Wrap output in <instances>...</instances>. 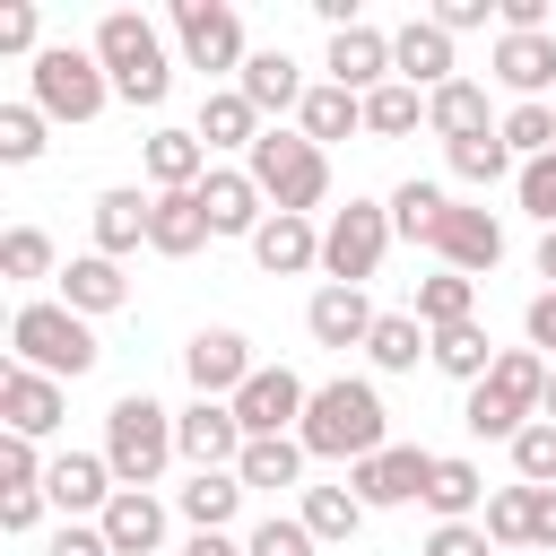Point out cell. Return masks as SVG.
I'll use <instances>...</instances> for the list:
<instances>
[{
	"label": "cell",
	"mask_w": 556,
	"mask_h": 556,
	"mask_svg": "<svg viewBox=\"0 0 556 556\" xmlns=\"http://www.w3.org/2000/svg\"><path fill=\"white\" fill-rule=\"evenodd\" d=\"M295 443H304L313 460H348V469H356V460H374V452L391 443V408H382V391L356 382V374L313 382V408H304Z\"/></svg>",
	"instance_id": "cell-1"
},
{
	"label": "cell",
	"mask_w": 556,
	"mask_h": 556,
	"mask_svg": "<svg viewBox=\"0 0 556 556\" xmlns=\"http://www.w3.org/2000/svg\"><path fill=\"white\" fill-rule=\"evenodd\" d=\"M96 330H87V313H70L61 295H35V304H17L9 313V365H26V374H52V382H78V374H96Z\"/></svg>",
	"instance_id": "cell-2"
},
{
	"label": "cell",
	"mask_w": 556,
	"mask_h": 556,
	"mask_svg": "<svg viewBox=\"0 0 556 556\" xmlns=\"http://www.w3.org/2000/svg\"><path fill=\"white\" fill-rule=\"evenodd\" d=\"M96 61H104V78H113L122 104H165V96H174L165 35H156L139 9H104V17H96Z\"/></svg>",
	"instance_id": "cell-3"
},
{
	"label": "cell",
	"mask_w": 556,
	"mask_h": 556,
	"mask_svg": "<svg viewBox=\"0 0 556 556\" xmlns=\"http://www.w3.org/2000/svg\"><path fill=\"white\" fill-rule=\"evenodd\" d=\"M243 174L261 182V200L278 208V217H313L321 208V191H330V156L304 139V130H261V148L243 156Z\"/></svg>",
	"instance_id": "cell-4"
},
{
	"label": "cell",
	"mask_w": 556,
	"mask_h": 556,
	"mask_svg": "<svg viewBox=\"0 0 556 556\" xmlns=\"http://www.w3.org/2000/svg\"><path fill=\"white\" fill-rule=\"evenodd\" d=\"M539 408H547V356H539V348H504V356H495V374L469 391L460 426H469V434H495V443H513V434H521Z\"/></svg>",
	"instance_id": "cell-5"
},
{
	"label": "cell",
	"mask_w": 556,
	"mask_h": 556,
	"mask_svg": "<svg viewBox=\"0 0 556 556\" xmlns=\"http://www.w3.org/2000/svg\"><path fill=\"white\" fill-rule=\"evenodd\" d=\"M26 87H35V113L43 122H96L113 104V78H104L96 43H43L26 61Z\"/></svg>",
	"instance_id": "cell-6"
},
{
	"label": "cell",
	"mask_w": 556,
	"mask_h": 556,
	"mask_svg": "<svg viewBox=\"0 0 556 556\" xmlns=\"http://www.w3.org/2000/svg\"><path fill=\"white\" fill-rule=\"evenodd\" d=\"M104 460H113L122 486H156L165 460H182V452H174V408H156L148 391H122V400L104 408Z\"/></svg>",
	"instance_id": "cell-7"
},
{
	"label": "cell",
	"mask_w": 556,
	"mask_h": 556,
	"mask_svg": "<svg viewBox=\"0 0 556 556\" xmlns=\"http://www.w3.org/2000/svg\"><path fill=\"white\" fill-rule=\"evenodd\" d=\"M391 252V200H348L321 226V287H365Z\"/></svg>",
	"instance_id": "cell-8"
},
{
	"label": "cell",
	"mask_w": 556,
	"mask_h": 556,
	"mask_svg": "<svg viewBox=\"0 0 556 556\" xmlns=\"http://www.w3.org/2000/svg\"><path fill=\"white\" fill-rule=\"evenodd\" d=\"M174 43H182V61L191 70H235L243 78V17L226 9V0H174Z\"/></svg>",
	"instance_id": "cell-9"
},
{
	"label": "cell",
	"mask_w": 556,
	"mask_h": 556,
	"mask_svg": "<svg viewBox=\"0 0 556 556\" xmlns=\"http://www.w3.org/2000/svg\"><path fill=\"white\" fill-rule=\"evenodd\" d=\"M304 408H313V382H304V374H287V365H261V374L235 391V417H243V434H252V443L295 434V426H304Z\"/></svg>",
	"instance_id": "cell-10"
},
{
	"label": "cell",
	"mask_w": 556,
	"mask_h": 556,
	"mask_svg": "<svg viewBox=\"0 0 556 556\" xmlns=\"http://www.w3.org/2000/svg\"><path fill=\"white\" fill-rule=\"evenodd\" d=\"M426 478H434V452H417V443H382L374 460H356V469H348V486H356V504H365V513L426 504Z\"/></svg>",
	"instance_id": "cell-11"
},
{
	"label": "cell",
	"mask_w": 556,
	"mask_h": 556,
	"mask_svg": "<svg viewBox=\"0 0 556 556\" xmlns=\"http://www.w3.org/2000/svg\"><path fill=\"white\" fill-rule=\"evenodd\" d=\"M182 374H191V391H200V400H235V391H243L261 365H252V339L217 321V330H191V348H182Z\"/></svg>",
	"instance_id": "cell-12"
},
{
	"label": "cell",
	"mask_w": 556,
	"mask_h": 556,
	"mask_svg": "<svg viewBox=\"0 0 556 556\" xmlns=\"http://www.w3.org/2000/svg\"><path fill=\"white\" fill-rule=\"evenodd\" d=\"M243 417H235V400H191L182 417H174V452L191 460V469H235L243 460Z\"/></svg>",
	"instance_id": "cell-13"
},
{
	"label": "cell",
	"mask_w": 556,
	"mask_h": 556,
	"mask_svg": "<svg viewBox=\"0 0 556 556\" xmlns=\"http://www.w3.org/2000/svg\"><path fill=\"white\" fill-rule=\"evenodd\" d=\"M0 426H9V434H26V443H43V434H61V426H70V391H61L52 374L9 365V374H0Z\"/></svg>",
	"instance_id": "cell-14"
},
{
	"label": "cell",
	"mask_w": 556,
	"mask_h": 556,
	"mask_svg": "<svg viewBox=\"0 0 556 556\" xmlns=\"http://www.w3.org/2000/svg\"><path fill=\"white\" fill-rule=\"evenodd\" d=\"M434 261L443 269H460V278H478V269H495L504 261V226H495V208H443V226H434Z\"/></svg>",
	"instance_id": "cell-15"
},
{
	"label": "cell",
	"mask_w": 556,
	"mask_h": 556,
	"mask_svg": "<svg viewBox=\"0 0 556 556\" xmlns=\"http://www.w3.org/2000/svg\"><path fill=\"white\" fill-rule=\"evenodd\" d=\"M321 70H330V87L374 96V87H391V35L382 26H339L330 52H321Z\"/></svg>",
	"instance_id": "cell-16"
},
{
	"label": "cell",
	"mask_w": 556,
	"mask_h": 556,
	"mask_svg": "<svg viewBox=\"0 0 556 556\" xmlns=\"http://www.w3.org/2000/svg\"><path fill=\"white\" fill-rule=\"evenodd\" d=\"M391 78H408L417 96L452 87V78H460V70H452V35H443L434 17H408V26L391 35Z\"/></svg>",
	"instance_id": "cell-17"
},
{
	"label": "cell",
	"mask_w": 556,
	"mask_h": 556,
	"mask_svg": "<svg viewBox=\"0 0 556 556\" xmlns=\"http://www.w3.org/2000/svg\"><path fill=\"white\" fill-rule=\"evenodd\" d=\"M96 530H104L113 556H165V504H156L148 486H122V495L96 513Z\"/></svg>",
	"instance_id": "cell-18"
},
{
	"label": "cell",
	"mask_w": 556,
	"mask_h": 556,
	"mask_svg": "<svg viewBox=\"0 0 556 556\" xmlns=\"http://www.w3.org/2000/svg\"><path fill=\"white\" fill-rule=\"evenodd\" d=\"M200 208H208V226H217V235H261V226H269V200H261V182H252L243 165H208Z\"/></svg>",
	"instance_id": "cell-19"
},
{
	"label": "cell",
	"mask_w": 556,
	"mask_h": 556,
	"mask_svg": "<svg viewBox=\"0 0 556 556\" xmlns=\"http://www.w3.org/2000/svg\"><path fill=\"white\" fill-rule=\"evenodd\" d=\"M43 495L78 521V513H104V504L122 495V478H113V460H104V452H61V460H52V478H43Z\"/></svg>",
	"instance_id": "cell-20"
},
{
	"label": "cell",
	"mask_w": 556,
	"mask_h": 556,
	"mask_svg": "<svg viewBox=\"0 0 556 556\" xmlns=\"http://www.w3.org/2000/svg\"><path fill=\"white\" fill-rule=\"evenodd\" d=\"M495 78L521 104H556V35H495Z\"/></svg>",
	"instance_id": "cell-21"
},
{
	"label": "cell",
	"mask_w": 556,
	"mask_h": 556,
	"mask_svg": "<svg viewBox=\"0 0 556 556\" xmlns=\"http://www.w3.org/2000/svg\"><path fill=\"white\" fill-rule=\"evenodd\" d=\"M374 304H365V287H313V304H304V330L321 339V348H365L374 339Z\"/></svg>",
	"instance_id": "cell-22"
},
{
	"label": "cell",
	"mask_w": 556,
	"mask_h": 556,
	"mask_svg": "<svg viewBox=\"0 0 556 556\" xmlns=\"http://www.w3.org/2000/svg\"><path fill=\"white\" fill-rule=\"evenodd\" d=\"M148 208H156V191H130V182L96 191V252L104 261H130L148 243Z\"/></svg>",
	"instance_id": "cell-23"
},
{
	"label": "cell",
	"mask_w": 556,
	"mask_h": 556,
	"mask_svg": "<svg viewBox=\"0 0 556 556\" xmlns=\"http://www.w3.org/2000/svg\"><path fill=\"white\" fill-rule=\"evenodd\" d=\"M208 235H217V226H208L200 191H156V208H148V252H165V261H191Z\"/></svg>",
	"instance_id": "cell-24"
},
{
	"label": "cell",
	"mask_w": 556,
	"mask_h": 556,
	"mask_svg": "<svg viewBox=\"0 0 556 556\" xmlns=\"http://www.w3.org/2000/svg\"><path fill=\"white\" fill-rule=\"evenodd\" d=\"M252 261H261L269 278H304V269H321V226H313V217H278V208H269V226L252 235Z\"/></svg>",
	"instance_id": "cell-25"
},
{
	"label": "cell",
	"mask_w": 556,
	"mask_h": 556,
	"mask_svg": "<svg viewBox=\"0 0 556 556\" xmlns=\"http://www.w3.org/2000/svg\"><path fill=\"white\" fill-rule=\"evenodd\" d=\"M61 304H70V313H87V321H96V313H122V304H130V278H122V261H104V252H78V261L61 269Z\"/></svg>",
	"instance_id": "cell-26"
},
{
	"label": "cell",
	"mask_w": 556,
	"mask_h": 556,
	"mask_svg": "<svg viewBox=\"0 0 556 556\" xmlns=\"http://www.w3.org/2000/svg\"><path fill=\"white\" fill-rule=\"evenodd\" d=\"M426 130L443 139V148H460V139H486L495 122H486V87L478 78H452V87H434L426 96Z\"/></svg>",
	"instance_id": "cell-27"
},
{
	"label": "cell",
	"mask_w": 556,
	"mask_h": 556,
	"mask_svg": "<svg viewBox=\"0 0 556 556\" xmlns=\"http://www.w3.org/2000/svg\"><path fill=\"white\" fill-rule=\"evenodd\" d=\"M243 495H252V486H243L235 469H191V486H174V513H182L191 530H226V521L243 513Z\"/></svg>",
	"instance_id": "cell-28"
},
{
	"label": "cell",
	"mask_w": 556,
	"mask_h": 556,
	"mask_svg": "<svg viewBox=\"0 0 556 556\" xmlns=\"http://www.w3.org/2000/svg\"><path fill=\"white\" fill-rule=\"evenodd\" d=\"M148 182L156 191H200L208 182V139L200 130H156L148 139Z\"/></svg>",
	"instance_id": "cell-29"
},
{
	"label": "cell",
	"mask_w": 556,
	"mask_h": 556,
	"mask_svg": "<svg viewBox=\"0 0 556 556\" xmlns=\"http://www.w3.org/2000/svg\"><path fill=\"white\" fill-rule=\"evenodd\" d=\"M486 478H478V460H460V452H434V478H426V504H434V521H469V513H486Z\"/></svg>",
	"instance_id": "cell-30"
},
{
	"label": "cell",
	"mask_w": 556,
	"mask_h": 556,
	"mask_svg": "<svg viewBox=\"0 0 556 556\" xmlns=\"http://www.w3.org/2000/svg\"><path fill=\"white\" fill-rule=\"evenodd\" d=\"M235 87H243V104H252V113H295V104L313 96V87L295 78V61H287V52H252Z\"/></svg>",
	"instance_id": "cell-31"
},
{
	"label": "cell",
	"mask_w": 556,
	"mask_h": 556,
	"mask_svg": "<svg viewBox=\"0 0 556 556\" xmlns=\"http://www.w3.org/2000/svg\"><path fill=\"white\" fill-rule=\"evenodd\" d=\"M295 130H304L313 148H330V139H356V130H365V96H348V87H330V78H321V87L295 104Z\"/></svg>",
	"instance_id": "cell-32"
},
{
	"label": "cell",
	"mask_w": 556,
	"mask_h": 556,
	"mask_svg": "<svg viewBox=\"0 0 556 556\" xmlns=\"http://www.w3.org/2000/svg\"><path fill=\"white\" fill-rule=\"evenodd\" d=\"M191 130L208 139V156H217V148H243V156L261 148V113L243 104V87H217V96L200 104V122H191Z\"/></svg>",
	"instance_id": "cell-33"
},
{
	"label": "cell",
	"mask_w": 556,
	"mask_h": 556,
	"mask_svg": "<svg viewBox=\"0 0 556 556\" xmlns=\"http://www.w3.org/2000/svg\"><path fill=\"white\" fill-rule=\"evenodd\" d=\"M295 521H304V530H313L321 547H348V539L365 530V504H356V486H304Z\"/></svg>",
	"instance_id": "cell-34"
},
{
	"label": "cell",
	"mask_w": 556,
	"mask_h": 556,
	"mask_svg": "<svg viewBox=\"0 0 556 556\" xmlns=\"http://www.w3.org/2000/svg\"><path fill=\"white\" fill-rule=\"evenodd\" d=\"M365 356H374L382 374H417V356H434V330H426L417 313H382L374 339H365Z\"/></svg>",
	"instance_id": "cell-35"
},
{
	"label": "cell",
	"mask_w": 556,
	"mask_h": 556,
	"mask_svg": "<svg viewBox=\"0 0 556 556\" xmlns=\"http://www.w3.org/2000/svg\"><path fill=\"white\" fill-rule=\"evenodd\" d=\"M495 356H504V348H495L478 321H460V330H434V374H452V382H469V391L495 374Z\"/></svg>",
	"instance_id": "cell-36"
},
{
	"label": "cell",
	"mask_w": 556,
	"mask_h": 556,
	"mask_svg": "<svg viewBox=\"0 0 556 556\" xmlns=\"http://www.w3.org/2000/svg\"><path fill=\"white\" fill-rule=\"evenodd\" d=\"M417 321H426V330H460V321H478V287H469L460 269L417 278Z\"/></svg>",
	"instance_id": "cell-37"
},
{
	"label": "cell",
	"mask_w": 556,
	"mask_h": 556,
	"mask_svg": "<svg viewBox=\"0 0 556 556\" xmlns=\"http://www.w3.org/2000/svg\"><path fill=\"white\" fill-rule=\"evenodd\" d=\"M304 460H313V452H304L295 434H269V443H243L235 478H243V486H269V495H278V486H295V478H304Z\"/></svg>",
	"instance_id": "cell-38"
},
{
	"label": "cell",
	"mask_w": 556,
	"mask_h": 556,
	"mask_svg": "<svg viewBox=\"0 0 556 556\" xmlns=\"http://www.w3.org/2000/svg\"><path fill=\"white\" fill-rule=\"evenodd\" d=\"M417 122H426V96H417L408 78H391V87L365 96V130H374V139H408Z\"/></svg>",
	"instance_id": "cell-39"
},
{
	"label": "cell",
	"mask_w": 556,
	"mask_h": 556,
	"mask_svg": "<svg viewBox=\"0 0 556 556\" xmlns=\"http://www.w3.org/2000/svg\"><path fill=\"white\" fill-rule=\"evenodd\" d=\"M443 182H400L391 191V235H408V243H434V226H443Z\"/></svg>",
	"instance_id": "cell-40"
},
{
	"label": "cell",
	"mask_w": 556,
	"mask_h": 556,
	"mask_svg": "<svg viewBox=\"0 0 556 556\" xmlns=\"http://www.w3.org/2000/svg\"><path fill=\"white\" fill-rule=\"evenodd\" d=\"M0 278H17V287H35V278H61V261H52V235H43V226H9V235H0Z\"/></svg>",
	"instance_id": "cell-41"
},
{
	"label": "cell",
	"mask_w": 556,
	"mask_h": 556,
	"mask_svg": "<svg viewBox=\"0 0 556 556\" xmlns=\"http://www.w3.org/2000/svg\"><path fill=\"white\" fill-rule=\"evenodd\" d=\"M530 521H539V486L513 478V486L486 495V539H495V547H530Z\"/></svg>",
	"instance_id": "cell-42"
},
{
	"label": "cell",
	"mask_w": 556,
	"mask_h": 556,
	"mask_svg": "<svg viewBox=\"0 0 556 556\" xmlns=\"http://www.w3.org/2000/svg\"><path fill=\"white\" fill-rule=\"evenodd\" d=\"M443 156H452V174H460V182H504V174H521V156L504 148V130L460 139V148H443Z\"/></svg>",
	"instance_id": "cell-43"
},
{
	"label": "cell",
	"mask_w": 556,
	"mask_h": 556,
	"mask_svg": "<svg viewBox=\"0 0 556 556\" xmlns=\"http://www.w3.org/2000/svg\"><path fill=\"white\" fill-rule=\"evenodd\" d=\"M495 130H504V148H513L521 165H530V156H556V104H513Z\"/></svg>",
	"instance_id": "cell-44"
},
{
	"label": "cell",
	"mask_w": 556,
	"mask_h": 556,
	"mask_svg": "<svg viewBox=\"0 0 556 556\" xmlns=\"http://www.w3.org/2000/svg\"><path fill=\"white\" fill-rule=\"evenodd\" d=\"M513 478H521V486H556V426H547V417H530V426L513 434Z\"/></svg>",
	"instance_id": "cell-45"
},
{
	"label": "cell",
	"mask_w": 556,
	"mask_h": 556,
	"mask_svg": "<svg viewBox=\"0 0 556 556\" xmlns=\"http://www.w3.org/2000/svg\"><path fill=\"white\" fill-rule=\"evenodd\" d=\"M43 156V113L35 104H0V165H35Z\"/></svg>",
	"instance_id": "cell-46"
},
{
	"label": "cell",
	"mask_w": 556,
	"mask_h": 556,
	"mask_svg": "<svg viewBox=\"0 0 556 556\" xmlns=\"http://www.w3.org/2000/svg\"><path fill=\"white\" fill-rule=\"evenodd\" d=\"M313 547H321V539H313L295 513H269V521L243 539V556H313Z\"/></svg>",
	"instance_id": "cell-47"
},
{
	"label": "cell",
	"mask_w": 556,
	"mask_h": 556,
	"mask_svg": "<svg viewBox=\"0 0 556 556\" xmlns=\"http://www.w3.org/2000/svg\"><path fill=\"white\" fill-rule=\"evenodd\" d=\"M52 478V460L26 443V434H0V495H17V486H43Z\"/></svg>",
	"instance_id": "cell-48"
},
{
	"label": "cell",
	"mask_w": 556,
	"mask_h": 556,
	"mask_svg": "<svg viewBox=\"0 0 556 556\" xmlns=\"http://www.w3.org/2000/svg\"><path fill=\"white\" fill-rule=\"evenodd\" d=\"M513 191H521V208H530L539 226H556V156H530V165L513 174Z\"/></svg>",
	"instance_id": "cell-49"
},
{
	"label": "cell",
	"mask_w": 556,
	"mask_h": 556,
	"mask_svg": "<svg viewBox=\"0 0 556 556\" xmlns=\"http://www.w3.org/2000/svg\"><path fill=\"white\" fill-rule=\"evenodd\" d=\"M495 539H486V521H434L426 530V556H486Z\"/></svg>",
	"instance_id": "cell-50"
},
{
	"label": "cell",
	"mask_w": 556,
	"mask_h": 556,
	"mask_svg": "<svg viewBox=\"0 0 556 556\" xmlns=\"http://www.w3.org/2000/svg\"><path fill=\"white\" fill-rule=\"evenodd\" d=\"M43 504H52L43 486H17V495H0V530H9V539H26V530L43 521Z\"/></svg>",
	"instance_id": "cell-51"
},
{
	"label": "cell",
	"mask_w": 556,
	"mask_h": 556,
	"mask_svg": "<svg viewBox=\"0 0 556 556\" xmlns=\"http://www.w3.org/2000/svg\"><path fill=\"white\" fill-rule=\"evenodd\" d=\"M521 330H530V348H539V356L556 365V287H539V295H530V313H521Z\"/></svg>",
	"instance_id": "cell-52"
},
{
	"label": "cell",
	"mask_w": 556,
	"mask_h": 556,
	"mask_svg": "<svg viewBox=\"0 0 556 556\" xmlns=\"http://www.w3.org/2000/svg\"><path fill=\"white\" fill-rule=\"evenodd\" d=\"M43 556H113V547H104V530H96V521H61Z\"/></svg>",
	"instance_id": "cell-53"
},
{
	"label": "cell",
	"mask_w": 556,
	"mask_h": 556,
	"mask_svg": "<svg viewBox=\"0 0 556 556\" xmlns=\"http://www.w3.org/2000/svg\"><path fill=\"white\" fill-rule=\"evenodd\" d=\"M0 52H35V0H9L0 9Z\"/></svg>",
	"instance_id": "cell-54"
},
{
	"label": "cell",
	"mask_w": 556,
	"mask_h": 556,
	"mask_svg": "<svg viewBox=\"0 0 556 556\" xmlns=\"http://www.w3.org/2000/svg\"><path fill=\"white\" fill-rule=\"evenodd\" d=\"M504 35H547V0H495Z\"/></svg>",
	"instance_id": "cell-55"
},
{
	"label": "cell",
	"mask_w": 556,
	"mask_h": 556,
	"mask_svg": "<svg viewBox=\"0 0 556 556\" xmlns=\"http://www.w3.org/2000/svg\"><path fill=\"white\" fill-rule=\"evenodd\" d=\"M434 26H443V35H469V26H486V0H443Z\"/></svg>",
	"instance_id": "cell-56"
},
{
	"label": "cell",
	"mask_w": 556,
	"mask_h": 556,
	"mask_svg": "<svg viewBox=\"0 0 556 556\" xmlns=\"http://www.w3.org/2000/svg\"><path fill=\"white\" fill-rule=\"evenodd\" d=\"M530 547L556 556V486H539V521H530Z\"/></svg>",
	"instance_id": "cell-57"
},
{
	"label": "cell",
	"mask_w": 556,
	"mask_h": 556,
	"mask_svg": "<svg viewBox=\"0 0 556 556\" xmlns=\"http://www.w3.org/2000/svg\"><path fill=\"white\" fill-rule=\"evenodd\" d=\"M182 556H243V539H226V530H191Z\"/></svg>",
	"instance_id": "cell-58"
},
{
	"label": "cell",
	"mask_w": 556,
	"mask_h": 556,
	"mask_svg": "<svg viewBox=\"0 0 556 556\" xmlns=\"http://www.w3.org/2000/svg\"><path fill=\"white\" fill-rule=\"evenodd\" d=\"M539 278H547V287H556V226H547V235H539Z\"/></svg>",
	"instance_id": "cell-59"
},
{
	"label": "cell",
	"mask_w": 556,
	"mask_h": 556,
	"mask_svg": "<svg viewBox=\"0 0 556 556\" xmlns=\"http://www.w3.org/2000/svg\"><path fill=\"white\" fill-rule=\"evenodd\" d=\"M539 417H547V426H556V365H547V408H539Z\"/></svg>",
	"instance_id": "cell-60"
}]
</instances>
